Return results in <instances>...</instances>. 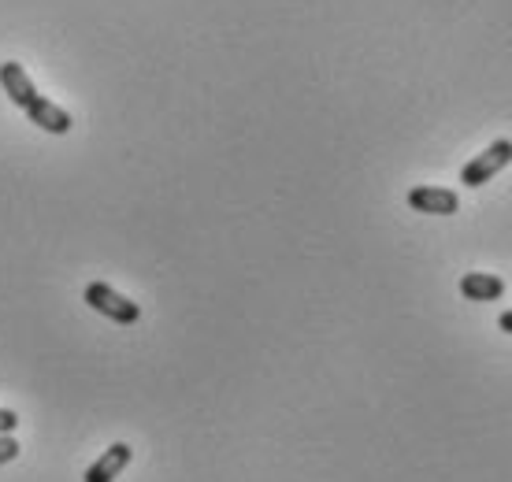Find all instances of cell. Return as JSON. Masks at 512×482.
Instances as JSON below:
<instances>
[{
    "instance_id": "8992f818",
    "label": "cell",
    "mask_w": 512,
    "mask_h": 482,
    "mask_svg": "<svg viewBox=\"0 0 512 482\" xmlns=\"http://www.w3.org/2000/svg\"><path fill=\"white\" fill-rule=\"evenodd\" d=\"M0 86H4V93H8L12 104H19V108H26V104L38 97V89H34L30 75H26L23 64H15V60L0 64Z\"/></svg>"
},
{
    "instance_id": "7a4b0ae2",
    "label": "cell",
    "mask_w": 512,
    "mask_h": 482,
    "mask_svg": "<svg viewBox=\"0 0 512 482\" xmlns=\"http://www.w3.org/2000/svg\"><path fill=\"white\" fill-rule=\"evenodd\" d=\"M509 164H512V141L498 138L494 145H487V153H479L475 160H468V164H464L461 182L468 186V190H479L483 182H490V178L498 175V171H505Z\"/></svg>"
},
{
    "instance_id": "3957f363",
    "label": "cell",
    "mask_w": 512,
    "mask_h": 482,
    "mask_svg": "<svg viewBox=\"0 0 512 482\" xmlns=\"http://www.w3.org/2000/svg\"><path fill=\"white\" fill-rule=\"evenodd\" d=\"M409 208L423 216H457L461 212V197L446 186H412Z\"/></svg>"
},
{
    "instance_id": "ba28073f",
    "label": "cell",
    "mask_w": 512,
    "mask_h": 482,
    "mask_svg": "<svg viewBox=\"0 0 512 482\" xmlns=\"http://www.w3.org/2000/svg\"><path fill=\"white\" fill-rule=\"evenodd\" d=\"M19 457V442L8 438V434H0V464H12Z\"/></svg>"
},
{
    "instance_id": "5b68a950",
    "label": "cell",
    "mask_w": 512,
    "mask_h": 482,
    "mask_svg": "<svg viewBox=\"0 0 512 482\" xmlns=\"http://www.w3.org/2000/svg\"><path fill=\"white\" fill-rule=\"evenodd\" d=\"M26 115H30V123H38L41 130H49V134H67L71 130V115L60 108V104H52L49 97H34V101L23 108Z\"/></svg>"
},
{
    "instance_id": "30bf717a",
    "label": "cell",
    "mask_w": 512,
    "mask_h": 482,
    "mask_svg": "<svg viewBox=\"0 0 512 482\" xmlns=\"http://www.w3.org/2000/svg\"><path fill=\"white\" fill-rule=\"evenodd\" d=\"M498 327L505 330V334H512V312H505V316L498 319Z\"/></svg>"
},
{
    "instance_id": "52a82bcc",
    "label": "cell",
    "mask_w": 512,
    "mask_h": 482,
    "mask_svg": "<svg viewBox=\"0 0 512 482\" xmlns=\"http://www.w3.org/2000/svg\"><path fill=\"white\" fill-rule=\"evenodd\" d=\"M461 293L468 301H498L505 293V282L498 275H490V271H468L461 279Z\"/></svg>"
},
{
    "instance_id": "9c48e42d",
    "label": "cell",
    "mask_w": 512,
    "mask_h": 482,
    "mask_svg": "<svg viewBox=\"0 0 512 482\" xmlns=\"http://www.w3.org/2000/svg\"><path fill=\"white\" fill-rule=\"evenodd\" d=\"M19 427V416H15L12 408H0V434H12Z\"/></svg>"
},
{
    "instance_id": "277c9868",
    "label": "cell",
    "mask_w": 512,
    "mask_h": 482,
    "mask_svg": "<svg viewBox=\"0 0 512 482\" xmlns=\"http://www.w3.org/2000/svg\"><path fill=\"white\" fill-rule=\"evenodd\" d=\"M130 445L127 442H116L104 449V457L97 460V464H90V471H86V479L82 482H116L119 475H123V468L130 464Z\"/></svg>"
},
{
    "instance_id": "6da1fadb",
    "label": "cell",
    "mask_w": 512,
    "mask_h": 482,
    "mask_svg": "<svg viewBox=\"0 0 512 482\" xmlns=\"http://www.w3.org/2000/svg\"><path fill=\"white\" fill-rule=\"evenodd\" d=\"M82 301H86L93 312H101L104 319L119 323V327H134V323L141 319V308L134 305L130 297H123L119 290H112L108 282H90L86 293H82Z\"/></svg>"
}]
</instances>
